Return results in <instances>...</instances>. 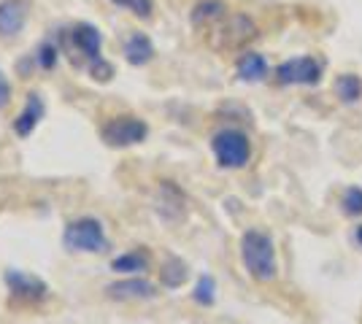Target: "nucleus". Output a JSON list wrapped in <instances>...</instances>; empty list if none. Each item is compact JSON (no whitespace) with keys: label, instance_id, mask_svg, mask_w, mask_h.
I'll list each match as a JSON object with an SVG mask.
<instances>
[{"label":"nucleus","instance_id":"obj_1","mask_svg":"<svg viewBox=\"0 0 362 324\" xmlns=\"http://www.w3.org/2000/svg\"><path fill=\"white\" fill-rule=\"evenodd\" d=\"M241 263L246 273L259 281L271 284L279 276V260H276V244L268 232L246 230L241 235Z\"/></svg>","mask_w":362,"mask_h":324},{"label":"nucleus","instance_id":"obj_2","mask_svg":"<svg viewBox=\"0 0 362 324\" xmlns=\"http://www.w3.org/2000/svg\"><path fill=\"white\" fill-rule=\"evenodd\" d=\"M62 54H68L74 65H90L103 57V32L90 22H76L57 32Z\"/></svg>","mask_w":362,"mask_h":324},{"label":"nucleus","instance_id":"obj_3","mask_svg":"<svg viewBox=\"0 0 362 324\" xmlns=\"http://www.w3.org/2000/svg\"><path fill=\"white\" fill-rule=\"evenodd\" d=\"M257 22L246 14H227L209 30V47L214 52H243L257 38Z\"/></svg>","mask_w":362,"mask_h":324},{"label":"nucleus","instance_id":"obj_4","mask_svg":"<svg viewBox=\"0 0 362 324\" xmlns=\"http://www.w3.org/2000/svg\"><path fill=\"white\" fill-rule=\"evenodd\" d=\"M62 246L68 251H78V254H106L111 244H108V235L98 219L81 216V219H74L65 227Z\"/></svg>","mask_w":362,"mask_h":324},{"label":"nucleus","instance_id":"obj_5","mask_svg":"<svg viewBox=\"0 0 362 324\" xmlns=\"http://www.w3.org/2000/svg\"><path fill=\"white\" fill-rule=\"evenodd\" d=\"M211 152L222 168L241 170V168H246L249 160H252V140H249V136L241 133V130L225 127V130L214 133Z\"/></svg>","mask_w":362,"mask_h":324},{"label":"nucleus","instance_id":"obj_6","mask_svg":"<svg viewBox=\"0 0 362 324\" xmlns=\"http://www.w3.org/2000/svg\"><path fill=\"white\" fill-rule=\"evenodd\" d=\"M149 136V124L144 119H138L133 114H119V116H111L100 127V138L111 149H127V146H136L144 143Z\"/></svg>","mask_w":362,"mask_h":324},{"label":"nucleus","instance_id":"obj_7","mask_svg":"<svg viewBox=\"0 0 362 324\" xmlns=\"http://www.w3.org/2000/svg\"><path fill=\"white\" fill-rule=\"evenodd\" d=\"M322 71L325 65L317 60V57H292V60H284L273 76L281 87H317L322 81Z\"/></svg>","mask_w":362,"mask_h":324},{"label":"nucleus","instance_id":"obj_8","mask_svg":"<svg viewBox=\"0 0 362 324\" xmlns=\"http://www.w3.org/2000/svg\"><path fill=\"white\" fill-rule=\"evenodd\" d=\"M3 284H6V289L8 294L19 300V303H44L46 297H49V287H46L44 278L33 276V273H22V270H16V268H8L6 273H3Z\"/></svg>","mask_w":362,"mask_h":324},{"label":"nucleus","instance_id":"obj_9","mask_svg":"<svg viewBox=\"0 0 362 324\" xmlns=\"http://www.w3.org/2000/svg\"><path fill=\"white\" fill-rule=\"evenodd\" d=\"M30 16L28 0H0V41H16Z\"/></svg>","mask_w":362,"mask_h":324},{"label":"nucleus","instance_id":"obj_10","mask_svg":"<svg viewBox=\"0 0 362 324\" xmlns=\"http://www.w3.org/2000/svg\"><path fill=\"white\" fill-rule=\"evenodd\" d=\"M106 297L111 300H154L157 297V287L146 281V278H138V276H130V278H122V281H114V284H108L106 287Z\"/></svg>","mask_w":362,"mask_h":324},{"label":"nucleus","instance_id":"obj_11","mask_svg":"<svg viewBox=\"0 0 362 324\" xmlns=\"http://www.w3.org/2000/svg\"><path fill=\"white\" fill-rule=\"evenodd\" d=\"M230 14V6L225 0H197L189 11V22L195 30H211L214 25H219Z\"/></svg>","mask_w":362,"mask_h":324},{"label":"nucleus","instance_id":"obj_12","mask_svg":"<svg viewBox=\"0 0 362 324\" xmlns=\"http://www.w3.org/2000/svg\"><path fill=\"white\" fill-rule=\"evenodd\" d=\"M44 114H46L44 97L38 92H30L28 100H25V108L19 111V116L14 119V133L19 138H30L33 133H35V127L44 119Z\"/></svg>","mask_w":362,"mask_h":324},{"label":"nucleus","instance_id":"obj_13","mask_svg":"<svg viewBox=\"0 0 362 324\" xmlns=\"http://www.w3.org/2000/svg\"><path fill=\"white\" fill-rule=\"evenodd\" d=\"M122 54H124V60L130 62L133 68H144V65H149L154 60V44H151V38L146 32L136 30L124 38Z\"/></svg>","mask_w":362,"mask_h":324},{"label":"nucleus","instance_id":"obj_14","mask_svg":"<svg viewBox=\"0 0 362 324\" xmlns=\"http://www.w3.org/2000/svg\"><path fill=\"white\" fill-rule=\"evenodd\" d=\"M235 73L246 84H259V81L268 78L271 65H268V60L259 52H241V57L235 62Z\"/></svg>","mask_w":362,"mask_h":324},{"label":"nucleus","instance_id":"obj_15","mask_svg":"<svg viewBox=\"0 0 362 324\" xmlns=\"http://www.w3.org/2000/svg\"><path fill=\"white\" fill-rule=\"evenodd\" d=\"M149 268H151V257L146 248H133V251H124V254L111 260V270L114 273H124V276H141Z\"/></svg>","mask_w":362,"mask_h":324},{"label":"nucleus","instance_id":"obj_16","mask_svg":"<svg viewBox=\"0 0 362 324\" xmlns=\"http://www.w3.org/2000/svg\"><path fill=\"white\" fill-rule=\"evenodd\" d=\"M60 54H62L60 35H54V38L49 35V38H44V41H41V47L35 49V54H33V57H35V65H38L41 71H46V73H49V71H54V68H57Z\"/></svg>","mask_w":362,"mask_h":324},{"label":"nucleus","instance_id":"obj_17","mask_svg":"<svg viewBox=\"0 0 362 324\" xmlns=\"http://www.w3.org/2000/svg\"><path fill=\"white\" fill-rule=\"evenodd\" d=\"M187 276H189V268L179 257H168L165 263H163V268H160V281H163V287H168V289H179L181 284L187 281Z\"/></svg>","mask_w":362,"mask_h":324},{"label":"nucleus","instance_id":"obj_18","mask_svg":"<svg viewBox=\"0 0 362 324\" xmlns=\"http://www.w3.org/2000/svg\"><path fill=\"white\" fill-rule=\"evenodd\" d=\"M335 95H338V97H341V103H346V106L360 103L362 100L360 76H354V73H344V76H338L335 78Z\"/></svg>","mask_w":362,"mask_h":324},{"label":"nucleus","instance_id":"obj_19","mask_svg":"<svg viewBox=\"0 0 362 324\" xmlns=\"http://www.w3.org/2000/svg\"><path fill=\"white\" fill-rule=\"evenodd\" d=\"M108 3L122 8V11H130L138 19H151V14H154V0H108Z\"/></svg>","mask_w":362,"mask_h":324},{"label":"nucleus","instance_id":"obj_20","mask_svg":"<svg viewBox=\"0 0 362 324\" xmlns=\"http://www.w3.org/2000/svg\"><path fill=\"white\" fill-rule=\"evenodd\" d=\"M192 297H195V303H200V306H211L214 300H216V284H214V278L211 276H200V281H197Z\"/></svg>","mask_w":362,"mask_h":324},{"label":"nucleus","instance_id":"obj_21","mask_svg":"<svg viewBox=\"0 0 362 324\" xmlns=\"http://www.w3.org/2000/svg\"><path fill=\"white\" fill-rule=\"evenodd\" d=\"M341 205H344V214L360 216L362 214V189L360 186H346V189H344V198H341Z\"/></svg>","mask_w":362,"mask_h":324},{"label":"nucleus","instance_id":"obj_22","mask_svg":"<svg viewBox=\"0 0 362 324\" xmlns=\"http://www.w3.org/2000/svg\"><path fill=\"white\" fill-rule=\"evenodd\" d=\"M87 71H90V76L95 78V81H100V84L111 81V76H114V65H111L106 57H100V60L90 62V65H87Z\"/></svg>","mask_w":362,"mask_h":324},{"label":"nucleus","instance_id":"obj_23","mask_svg":"<svg viewBox=\"0 0 362 324\" xmlns=\"http://www.w3.org/2000/svg\"><path fill=\"white\" fill-rule=\"evenodd\" d=\"M11 103V84H8V78L3 76V71H0V111Z\"/></svg>","mask_w":362,"mask_h":324},{"label":"nucleus","instance_id":"obj_24","mask_svg":"<svg viewBox=\"0 0 362 324\" xmlns=\"http://www.w3.org/2000/svg\"><path fill=\"white\" fill-rule=\"evenodd\" d=\"M354 238H357V244H360V246H362V224H360V227H357V232H354Z\"/></svg>","mask_w":362,"mask_h":324}]
</instances>
